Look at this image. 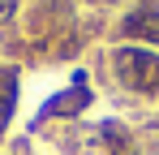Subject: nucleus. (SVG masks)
Masks as SVG:
<instances>
[{
    "label": "nucleus",
    "mask_w": 159,
    "mask_h": 155,
    "mask_svg": "<svg viewBox=\"0 0 159 155\" xmlns=\"http://www.w3.org/2000/svg\"><path fill=\"white\" fill-rule=\"evenodd\" d=\"M95 103V91H86V86H69V91H60L52 99L39 108V121H48V116H60V121H78L82 112Z\"/></svg>",
    "instance_id": "f257e3e1"
},
{
    "label": "nucleus",
    "mask_w": 159,
    "mask_h": 155,
    "mask_svg": "<svg viewBox=\"0 0 159 155\" xmlns=\"http://www.w3.org/2000/svg\"><path fill=\"white\" fill-rule=\"evenodd\" d=\"M13 9H17V0H0V22H9V17H13Z\"/></svg>",
    "instance_id": "f03ea898"
}]
</instances>
